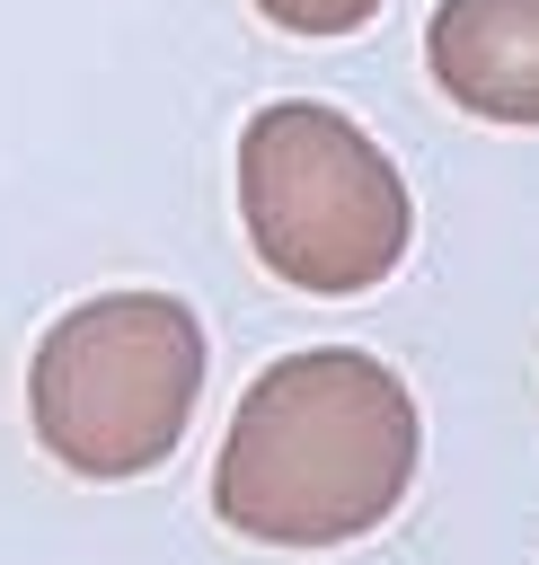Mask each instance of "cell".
<instances>
[{"instance_id":"1","label":"cell","mask_w":539,"mask_h":565,"mask_svg":"<svg viewBox=\"0 0 539 565\" xmlns=\"http://www.w3.org/2000/svg\"><path fill=\"white\" fill-rule=\"evenodd\" d=\"M415 459L406 380L362 344H309L247 380L212 459V512L256 547H345L406 503Z\"/></svg>"},{"instance_id":"3","label":"cell","mask_w":539,"mask_h":565,"mask_svg":"<svg viewBox=\"0 0 539 565\" xmlns=\"http://www.w3.org/2000/svg\"><path fill=\"white\" fill-rule=\"evenodd\" d=\"M203 397V318L177 291H97L35 335L27 424L71 477H150Z\"/></svg>"},{"instance_id":"4","label":"cell","mask_w":539,"mask_h":565,"mask_svg":"<svg viewBox=\"0 0 539 565\" xmlns=\"http://www.w3.org/2000/svg\"><path fill=\"white\" fill-rule=\"evenodd\" d=\"M433 88L486 124H539V0H442L424 18Z\"/></svg>"},{"instance_id":"5","label":"cell","mask_w":539,"mask_h":565,"mask_svg":"<svg viewBox=\"0 0 539 565\" xmlns=\"http://www.w3.org/2000/svg\"><path fill=\"white\" fill-rule=\"evenodd\" d=\"M256 18L265 26H283V35H353V26H371L380 18V0H256Z\"/></svg>"},{"instance_id":"2","label":"cell","mask_w":539,"mask_h":565,"mask_svg":"<svg viewBox=\"0 0 539 565\" xmlns=\"http://www.w3.org/2000/svg\"><path fill=\"white\" fill-rule=\"evenodd\" d=\"M239 221H247L256 265L309 300H353L389 282L415 238V203L389 150L318 97H274L247 115Z\"/></svg>"}]
</instances>
